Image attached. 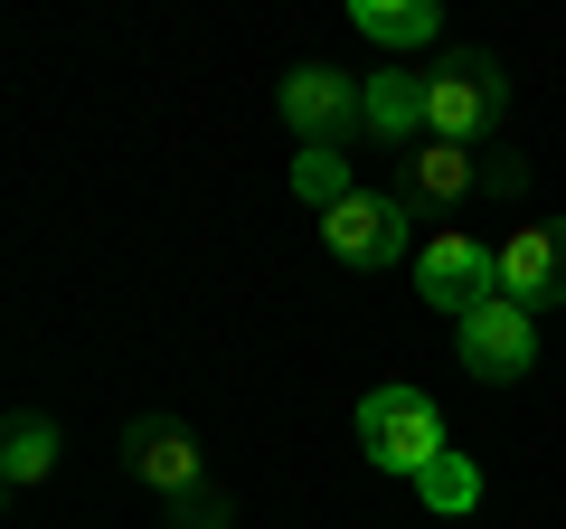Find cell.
Listing matches in <instances>:
<instances>
[{"mask_svg":"<svg viewBox=\"0 0 566 529\" xmlns=\"http://www.w3.org/2000/svg\"><path fill=\"white\" fill-rule=\"evenodd\" d=\"M322 246L340 264H359V274H378V264H397L406 246H416V208H406L397 189H359V199H340L322 218Z\"/></svg>","mask_w":566,"mask_h":529,"instance_id":"cell-6","label":"cell"},{"mask_svg":"<svg viewBox=\"0 0 566 529\" xmlns=\"http://www.w3.org/2000/svg\"><path fill=\"white\" fill-rule=\"evenodd\" d=\"M123 464H133V483L161 491V501H180V491L208 483V454H199V435L180 416H133L123 426Z\"/></svg>","mask_w":566,"mask_h":529,"instance_id":"cell-8","label":"cell"},{"mask_svg":"<svg viewBox=\"0 0 566 529\" xmlns=\"http://www.w3.org/2000/svg\"><path fill=\"white\" fill-rule=\"evenodd\" d=\"M368 143H387V152L424 143V76H406V66L368 76Z\"/></svg>","mask_w":566,"mask_h":529,"instance_id":"cell-11","label":"cell"},{"mask_svg":"<svg viewBox=\"0 0 566 529\" xmlns=\"http://www.w3.org/2000/svg\"><path fill=\"white\" fill-rule=\"evenodd\" d=\"M416 293L434 312H482V303H501V246H482V237H463V227H444L434 246H416Z\"/></svg>","mask_w":566,"mask_h":529,"instance_id":"cell-5","label":"cell"},{"mask_svg":"<svg viewBox=\"0 0 566 529\" xmlns=\"http://www.w3.org/2000/svg\"><path fill=\"white\" fill-rule=\"evenodd\" d=\"M510 123V66L491 48H444L424 66V133L434 143H501Z\"/></svg>","mask_w":566,"mask_h":529,"instance_id":"cell-1","label":"cell"},{"mask_svg":"<svg viewBox=\"0 0 566 529\" xmlns=\"http://www.w3.org/2000/svg\"><path fill=\"white\" fill-rule=\"evenodd\" d=\"M359 454H368L378 473L424 483V473L444 464V416H434V397H424V387H406V378L368 387V397H359Z\"/></svg>","mask_w":566,"mask_h":529,"instance_id":"cell-3","label":"cell"},{"mask_svg":"<svg viewBox=\"0 0 566 529\" xmlns=\"http://www.w3.org/2000/svg\"><path fill=\"white\" fill-rule=\"evenodd\" d=\"M274 104H283V123L303 133L312 152H349L368 133V76H340V66H293V76L274 85Z\"/></svg>","mask_w":566,"mask_h":529,"instance_id":"cell-4","label":"cell"},{"mask_svg":"<svg viewBox=\"0 0 566 529\" xmlns=\"http://www.w3.org/2000/svg\"><path fill=\"white\" fill-rule=\"evenodd\" d=\"M453 350H463V369H472L482 387H510V378H528V369H538V312L482 303V312H463V322H453Z\"/></svg>","mask_w":566,"mask_h":529,"instance_id":"cell-7","label":"cell"},{"mask_svg":"<svg viewBox=\"0 0 566 529\" xmlns=\"http://www.w3.org/2000/svg\"><path fill=\"white\" fill-rule=\"evenodd\" d=\"M424 501H434V510H472V501H482V483H472V464H463V454H444V464H434V473H424Z\"/></svg>","mask_w":566,"mask_h":529,"instance_id":"cell-14","label":"cell"},{"mask_svg":"<svg viewBox=\"0 0 566 529\" xmlns=\"http://www.w3.org/2000/svg\"><path fill=\"white\" fill-rule=\"evenodd\" d=\"M170 529H227V491H218V483L180 491V501H170Z\"/></svg>","mask_w":566,"mask_h":529,"instance_id":"cell-15","label":"cell"},{"mask_svg":"<svg viewBox=\"0 0 566 529\" xmlns=\"http://www.w3.org/2000/svg\"><path fill=\"white\" fill-rule=\"evenodd\" d=\"M501 303H520V312H557L566 303V218L510 227V246H501Z\"/></svg>","mask_w":566,"mask_h":529,"instance_id":"cell-9","label":"cell"},{"mask_svg":"<svg viewBox=\"0 0 566 529\" xmlns=\"http://www.w3.org/2000/svg\"><path fill=\"white\" fill-rule=\"evenodd\" d=\"M528 189V162L501 143H434L424 133L416 152H406V208H463V199H520Z\"/></svg>","mask_w":566,"mask_h":529,"instance_id":"cell-2","label":"cell"},{"mask_svg":"<svg viewBox=\"0 0 566 529\" xmlns=\"http://www.w3.org/2000/svg\"><path fill=\"white\" fill-rule=\"evenodd\" d=\"M349 20H359V39H378V48H424L434 29H444V10H434V0H349Z\"/></svg>","mask_w":566,"mask_h":529,"instance_id":"cell-12","label":"cell"},{"mask_svg":"<svg viewBox=\"0 0 566 529\" xmlns=\"http://www.w3.org/2000/svg\"><path fill=\"white\" fill-rule=\"evenodd\" d=\"M57 454H66L57 416H48V407H20L10 426H0V483H10V491L48 483V473H57Z\"/></svg>","mask_w":566,"mask_h":529,"instance_id":"cell-10","label":"cell"},{"mask_svg":"<svg viewBox=\"0 0 566 529\" xmlns=\"http://www.w3.org/2000/svg\"><path fill=\"white\" fill-rule=\"evenodd\" d=\"M293 199H312L322 218H331L340 199H359V170H349V152H303V162H293Z\"/></svg>","mask_w":566,"mask_h":529,"instance_id":"cell-13","label":"cell"}]
</instances>
